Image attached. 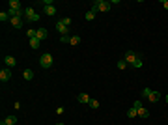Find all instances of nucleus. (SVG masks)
Listing matches in <instances>:
<instances>
[{"label": "nucleus", "instance_id": "nucleus-13", "mask_svg": "<svg viewBox=\"0 0 168 125\" xmlns=\"http://www.w3.org/2000/svg\"><path fill=\"white\" fill-rule=\"evenodd\" d=\"M137 116H138V110H137V108H129V110H127V118H129V120H133V118H137Z\"/></svg>", "mask_w": 168, "mask_h": 125}, {"label": "nucleus", "instance_id": "nucleus-1", "mask_svg": "<svg viewBox=\"0 0 168 125\" xmlns=\"http://www.w3.org/2000/svg\"><path fill=\"white\" fill-rule=\"evenodd\" d=\"M53 64H54V58H53V54L45 52V54H41V56H39V65H41L43 69H49V67H53Z\"/></svg>", "mask_w": 168, "mask_h": 125}, {"label": "nucleus", "instance_id": "nucleus-18", "mask_svg": "<svg viewBox=\"0 0 168 125\" xmlns=\"http://www.w3.org/2000/svg\"><path fill=\"white\" fill-rule=\"evenodd\" d=\"M88 107H90V108H94V110H95V108H99V101H97V99H90Z\"/></svg>", "mask_w": 168, "mask_h": 125}, {"label": "nucleus", "instance_id": "nucleus-19", "mask_svg": "<svg viewBox=\"0 0 168 125\" xmlns=\"http://www.w3.org/2000/svg\"><path fill=\"white\" fill-rule=\"evenodd\" d=\"M94 19H95V11L90 10V11L86 13V21H94Z\"/></svg>", "mask_w": 168, "mask_h": 125}, {"label": "nucleus", "instance_id": "nucleus-21", "mask_svg": "<svg viewBox=\"0 0 168 125\" xmlns=\"http://www.w3.org/2000/svg\"><path fill=\"white\" fill-rule=\"evenodd\" d=\"M71 45H79V43H81V36H71Z\"/></svg>", "mask_w": 168, "mask_h": 125}, {"label": "nucleus", "instance_id": "nucleus-14", "mask_svg": "<svg viewBox=\"0 0 168 125\" xmlns=\"http://www.w3.org/2000/svg\"><path fill=\"white\" fill-rule=\"evenodd\" d=\"M138 118H142V120H146V118H150V112L146 110V108H138Z\"/></svg>", "mask_w": 168, "mask_h": 125}, {"label": "nucleus", "instance_id": "nucleus-3", "mask_svg": "<svg viewBox=\"0 0 168 125\" xmlns=\"http://www.w3.org/2000/svg\"><path fill=\"white\" fill-rule=\"evenodd\" d=\"M25 17H26L28 22L39 21V13H38V11H34V7H25Z\"/></svg>", "mask_w": 168, "mask_h": 125}, {"label": "nucleus", "instance_id": "nucleus-12", "mask_svg": "<svg viewBox=\"0 0 168 125\" xmlns=\"http://www.w3.org/2000/svg\"><path fill=\"white\" fill-rule=\"evenodd\" d=\"M23 77H25V80H32L34 79V71H32V69H25V71H23Z\"/></svg>", "mask_w": 168, "mask_h": 125}, {"label": "nucleus", "instance_id": "nucleus-6", "mask_svg": "<svg viewBox=\"0 0 168 125\" xmlns=\"http://www.w3.org/2000/svg\"><path fill=\"white\" fill-rule=\"evenodd\" d=\"M56 30H58V34H60V36H69V26H66L62 21H58V22H56Z\"/></svg>", "mask_w": 168, "mask_h": 125}, {"label": "nucleus", "instance_id": "nucleus-5", "mask_svg": "<svg viewBox=\"0 0 168 125\" xmlns=\"http://www.w3.org/2000/svg\"><path fill=\"white\" fill-rule=\"evenodd\" d=\"M45 6H43V11H45V15H56V6H53V2L51 0H45Z\"/></svg>", "mask_w": 168, "mask_h": 125}, {"label": "nucleus", "instance_id": "nucleus-4", "mask_svg": "<svg viewBox=\"0 0 168 125\" xmlns=\"http://www.w3.org/2000/svg\"><path fill=\"white\" fill-rule=\"evenodd\" d=\"M140 56V54H137V52H133V50H127L125 52V56H123V60L127 62V65H133L135 62H137V58Z\"/></svg>", "mask_w": 168, "mask_h": 125}, {"label": "nucleus", "instance_id": "nucleus-9", "mask_svg": "<svg viewBox=\"0 0 168 125\" xmlns=\"http://www.w3.org/2000/svg\"><path fill=\"white\" fill-rule=\"evenodd\" d=\"M159 99H161V93H159V92H153V90H151V93H150V97H148V101H150V103H157Z\"/></svg>", "mask_w": 168, "mask_h": 125}, {"label": "nucleus", "instance_id": "nucleus-2", "mask_svg": "<svg viewBox=\"0 0 168 125\" xmlns=\"http://www.w3.org/2000/svg\"><path fill=\"white\" fill-rule=\"evenodd\" d=\"M92 10L97 13V11H109L110 10V2H107V0H95L94 4H92Z\"/></svg>", "mask_w": 168, "mask_h": 125}, {"label": "nucleus", "instance_id": "nucleus-10", "mask_svg": "<svg viewBox=\"0 0 168 125\" xmlns=\"http://www.w3.org/2000/svg\"><path fill=\"white\" fill-rule=\"evenodd\" d=\"M47 37H49V32H47L45 28H38V39L43 41V39H47Z\"/></svg>", "mask_w": 168, "mask_h": 125}, {"label": "nucleus", "instance_id": "nucleus-31", "mask_svg": "<svg viewBox=\"0 0 168 125\" xmlns=\"http://www.w3.org/2000/svg\"><path fill=\"white\" fill-rule=\"evenodd\" d=\"M56 125H64V123H56Z\"/></svg>", "mask_w": 168, "mask_h": 125}, {"label": "nucleus", "instance_id": "nucleus-29", "mask_svg": "<svg viewBox=\"0 0 168 125\" xmlns=\"http://www.w3.org/2000/svg\"><path fill=\"white\" fill-rule=\"evenodd\" d=\"M0 125H8V123H6V122H4V120H2V123H0Z\"/></svg>", "mask_w": 168, "mask_h": 125}, {"label": "nucleus", "instance_id": "nucleus-30", "mask_svg": "<svg viewBox=\"0 0 168 125\" xmlns=\"http://www.w3.org/2000/svg\"><path fill=\"white\" fill-rule=\"evenodd\" d=\"M165 97H166V103H168V95H165Z\"/></svg>", "mask_w": 168, "mask_h": 125}, {"label": "nucleus", "instance_id": "nucleus-20", "mask_svg": "<svg viewBox=\"0 0 168 125\" xmlns=\"http://www.w3.org/2000/svg\"><path fill=\"white\" fill-rule=\"evenodd\" d=\"M116 67H118V69H122V71H123V69L127 67V62H125V60H120L118 64H116Z\"/></svg>", "mask_w": 168, "mask_h": 125}, {"label": "nucleus", "instance_id": "nucleus-16", "mask_svg": "<svg viewBox=\"0 0 168 125\" xmlns=\"http://www.w3.org/2000/svg\"><path fill=\"white\" fill-rule=\"evenodd\" d=\"M10 10H21V2L19 0H10Z\"/></svg>", "mask_w": 168, "mask_h": 125}, {"label": "nucleus", "instance_id": "nucleus-7", "mask_svg": "<svg viewBox=\"0 0 168 125\" xmlns=\"http://www.w3.org/2000/svg\"><path fill=\"white\" fill-rule=\"evenodd\" d=\"M4 64L8 65V69H11V67H15V65H17V60H15L13 56H10V54H8V56H4Z\"/></svg>", "mask_w": 168, "mask_h": 125}, {"label": "nucleus", "instance_id": "nucleus-23", "mask_svg": "<svg viewBox=\"0 0 168 125\" xmlns=\"http://www.w3.org/2000/svg\"><path fill=\"white\" fill-rule=\"evenodd\" d=\"M133 67H137V69L142 67V56H138V58H137V62L133 64Z\"/></svg>", "mask_w": 168, "mask_h": 125}, {"label": "nucleus", "instance_id": "nucleus-24", "mask_svg": "<svg viewBox=\"0 0 168 125\" xmlns=\"http://www.w3.org/2000/svg\"><path fill=\"white\" fill-rule=\"evenodd\" d=\"M150 93H151V90H150V88H144V90H142V97H146V99L150 97Z\"/></svg>", "mask_w": 168, "mask_h": 125}, {"label": "nucleus", "instance_id": "nucleus-27", "mask_svg": "<svg viewBox=\"0 0 168 125\" xmlns=\"http://www.w3.org/2000/svg\"><path fill=\"white\" fill-rule=\"evenodd\" d=\"M62 22H64L66 26H69V24H71V19H69V17H66V19H62Z\"/></svg>", "mask_w": 168, "mask_h": 125}, {"label": "nucleus", "instance_id": "nucleus-22", "mask_svg": "<svg viewBox=\"0 0 168 125\" xmlns=\"http://www.w3.org/2000/svg\"><path fill=\"white\" fill-rule=\"evenodd\" d=\"M0 21H11V17L8 15V11H2V13H0Z\"/></svg>", "mask_w": 168, "mask_h": 125}, {"label": "nucleus", "instance_id": "nucleus-28", "mask_svg": "<svg viewBox=\"0 0 168 125\" xmlns=\"http://www.w3.org/2000/svg\"><path fill=\"white\" fill-rule=\"evenodd\" d=\"M161 4H163V7H165V10H168V0H163Z\"/></svg>", "mask_w": 168, "mask_h": 125}, {"label": "nucleus", "instance_id": "nucleus-8", "mask_svg": "<svg viewBox=\"0 0 168 125\" xmlns=\"http://www.w3.org/2000/svg\"><path fill=\"white\" fill-rule=\"evenodd\" d=\"M10 79H11V69H2V71H0V80H2V82H8Z\"/></svg>", "mask_w": 168, "mask_h": 125}, {"label": "nucleus", "instance_id": "nucleus-15", "mask_svg": "<svg viewBox=\"0 0 168 125\" xmlns=\"http://www.w3.org/2000/svg\"><path fill=\"white\" fill-rule=\"evenodd\" d=\"M39 45H41V41H39L38 37H34V39H30V47H32V49H34V50H38V49H39Z\"/></svg>", "mask_w": 168, "mask_h": 125}, {"label": "nucleus", "instance_id": "nucleus-25", "mask_svg": "<svg viewBox=\"0 0 168 125\" xmlns=\"http://www.w3.org/2000/svg\"><path fill=\"white\" fill-rule=\"evenodd\" d=\"M60 41H62V43H69L71 41V36H60Z\"/></svg>", "mask_w": 168, "mask_h": 125}, {"label": "nucleus", "instance_id": "nucleus-17", "mask_svg": "<svg viewBox=\"0 0 168 125\" xmlns=\"http://www.w3.org/2000/svg\"><path fill=\"white\" fill-rule=\"evenodd\" d=\"M4 122H6L8 125H15V123H17V116H8Z\"/></svg>", "mask_w": 168, "mask_h": 125}, {"label": "nucleus", "instance_id": "nucleus-26", "mask_svg": "<svg viewBox=\"0 0 168 125\" xmlns=\"http://www.w3.org/2000/svg\"><path fill=\"white\" fill-rule=\"evenodd\" d=\"M133 107L137 108V110H138V108H142V101H140V99H137V101H135V105H133Z\"/></svg>", "mask_w": 168, "mask_h": 125}, {"label": "nucleus", "instance_id": "nucleus-11", "mask_svg": "<svg viewBox=\"0 0 168 125\" xmlns=\"http://www.w3.org/2000/svg\"><path fill=\"white\" fill-rule=\"evenodd\" d=\"M79 103L88 105L90 103V95H88V93H79Z\"/></svg>", "mask_w": 168, "mask_h": 125}]
</instances>
